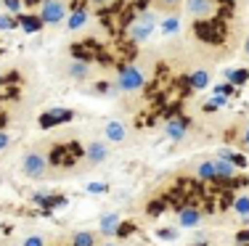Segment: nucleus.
Returning <instances> with one entry per match:
<instances>
[{"label": "nucleus", "instance_id": "obj_1", "mask_svg": "<svg viewBox=\"0 0 249 246\" xmlns=\"http://www.w3.org/2000/svg\"><path fill=\"white\" fill-rule=\"evenodd\" d=\"M19 169L27 180H43L45 175L51 172V156L45 148L40 146H29V148L21 151V159H19Z\"/></svg>", "mask_w": 249, "mask_h": 246}, {"label": "nucleus", "instance_id": "obj_2", "mask_svg": "<svg viewBox=\"0 0 249 246\" xmlns=\"http://www.w3.org/2000/svg\"><path fill=\"white\" fill-rule=\"evenodd\" d=\"M114 85H117L120 93H138V90H143L146 77H143V72H141L138 66H122L120 72H117Z\"/></svg>", "mask_w": 249, "mask_h": 246}, {"label": "nucleus", "instance_id": "obj_3", "mask_svg": "<svg viewBox=\"0 0 249 246\" xmlns=\"http://www.w3.org/2000/svg\"><path fill=\"white\" fill-rule=\"evenodd\" d=\"M154 29H157V21H154V16L151 14H141L138 19L130 24V29H127V37L133 40V43H146V40L154 34Z\"/></svg>", "mask_w": 249, "mask_h": 246}, {"label": "nucleus", "instance_id": "obj_4", "mask_svg": "<svg viewBox=\"0 0 249 246\" xmlns=\"http://www.w3.org/2000/svg\"><path fill=\"white\" fill-rule=\"evenodd\" d=\"M188 172L194 180H217V169H215V156H199L188 164Z\"/></svg>", "mask_w": 249, "mask_h": 246}, {"label": "nucleus", "instance_id": "obj_5", "mask_svg": "<svg viewBox=\"0 0 249 246\" xmlns=\"http://www.w3.org/2000/svg\"><path fill=\"white\" fill-rule=\"evenodd\" d=\"M82 159H85V167H98V164H104L109 159V146H106V140H88Z\"/></svg>", "mask_w": 249, "mask_h": 246}, {"label": "nucleus", "instance_id": "obj_6", "mask_svg": "<svg viewBox=\"0 0 249 246\" xmlns=\"http://www.w3.org/2000/svg\"><path fill=\"white\" fill-rule=\"evenodd\" d=\"M64 16H67V11H64V3L61 0H43V5H40V19H43V24H61Z\"/></svg>", "mask_w": 249, "mask_h": 246}, {"label": "nucleus", "instance_id": "obj_7", "mask_svg": "<svg viewBox=\"0 0 249 246\" xmlns=\"http://www.w3.org/2000/svg\"><path fill=\"white\" fill-rule=\"evenodd\" d=\"M186 11H188V16L204 21V19H212V16H215L217 3L215 0H186Z\"/></svg>", "mask_w": 249, "mask_h": 246}, {"label": "nucleus", "instance_id": "obj_8", "mask_svg": "<svg viewBox=\"0 0 249 246\" xmlns=\"http://www.w3.org/2000/svg\"><path fill=\"white\" fill-rule=\"evenodd\" d=\"M88 74H90V64L82 61V58H69L64 64V77L72 80V82H85Z\"/></svg>", "mask_w": 249, "mask_h": 246}, {"label": "nucleus", "instance_id": "obj_9", "mask_svg": "<svg viewBox=\"0 0 249 246\" xmlns=\"http://www.w3.org/2000/svg\"><path fill=\"white\" fill-rule=\"evenodd\" d=\"M228 220L231 222H249V188L236 196L233 207L228 209Z\"/></svg>", "mask_w": 249, "mask_h": 246}, {"label": "nucleus", "instance_id": "obj_10", "mask_svg": "<svg viewBox=\"0 0 249 246\" xmlns=\"http://www.w3.org/2000/svg\"><path fill=\"white\" fill-rule=\"evenodd\" d=\"M127 125L120 119H109V122H104V138L106 140H111V143H122L124 138H127Z\"/></svg>", "mask_w": 249, "mask_h": 246}, {"label": "nucleus", "instance_id": "obj_11", "mask_svg": "<svg viewBox=\"0 0 249 246\" xmlns=\"http://www.w3.org/2000/svg\"><path fill=\"white\" fill-rule=\"evenodd\" d=\"M164 135H167L173 143H178V140H183L188 135V125H186V119H180V116H173V119L164 125Z\"/></svg>", "mask_w": 249, "mask_h": 246}, {"label": "nucleus", "instance_id": "obj_12", "mask_svg": "<svg viewBox=\"0 0 249 246\" xmlns=\"http://www.w3.org/2000/svg\"><path fill=\"white\" fill-rule=\"evenodd\" d=\"M201 220H204V214L196 207H183L178 212V225L180 228H196V225H201Z\"/></svg>", "mask_w": 249, "mask_h": 246}, {"label": "nucleus", "instance_id": "obj_13", "mask_svg": "<svg viewBox=\"0 0 249 246\" xmlns=\"http://www.w3.org/2000/svg\"><path fill=\"white\" fill-rule=\"evenodd\" d=\"M215 169H217V178L220 180H236L239 178V167L231 159H225V156H215Z\"/></svg>", "mask_w": 249, "mask_h": 246}, {"label": "nucleus", "instance_id": "obj_14", "mask_svg": "<svg viewBox=\"0 0 249 246\" xmlns=\"http://www.w3.org/2000/svg\"><path fill=\"white\" fill-rule=\"evenodd\" d=\"M67 119H72V111L69 109H51V111H45V114L40 116V127H53V125L67 122Z\"/></svg>", "mask_w": 249, "mask_h": 246}, {"label": "nucleus", "instance_id": "obj_15", "mask_svg": "<svg viewBox=\"0 0 249 246\" xmlns=\"http://www.w3.org/2000/svg\"><path fill=\"white\" fill-rule=\"evenodd\" d=\"M228 140H233L239 148H244V151H249V119H241L239 122V127L233 130V138L228 135Z\"/></svg>", "mask_w": 249, "mask_h": 246}, {"label": "nucleus", "instance_id": "obj_16", "mask_svg": "<svg viewBox=\"0 0 249 246\" xmlns=\"http://www.w3.org/2000/svg\"><path fill=\"white\" fill-rule=\"evenodd\" d=\"M98 228H101V236H106V238L117 236V230H120V214H104Z\"/></svg>", "mask_w": 249, "mask_h": 246}, {"label": "nucleus", "instance_id": "obj_17", "mask_svg": "<svg viewBox=\"0 0 249 246\" xmlns=\"http://www.w3.org/2000/svg\"><path fill=\"white\" fill-rule=\"evenodd\" d=\"M210 77L212 74L207 72V69H196V72H191L188 74V87H191V90H204L207 85H210Z\"/></svg>", "mask_w": 249, "mask_h": 246}, {"label": "nucleus", "instance_id": "obj_18", "mask_svg": "<svg viewBox=\"0 0 249 246\" xmlns=\"http://www.w3.org/2000/svg\"><path fill=\"white\" fill-rule=\"evenodd\" d=\"M88 21V8H74L72 16H69V32H77L80 27H85Z\"/></svg>", "mask_w": 249, "mask_h": 246}, {"label": "nucleus", "instance_id": "obj_19", "mask_svg": "<svg viewBox=\"0 0 249 246\" xmlns=\"http://www.w3.org/2000/svg\"><path fill=\"white\" fill-rule=\"evenodd\" d=\"M19 24L24 27V32H37V29L43 27V19H40V14H37V16H24V14H19Z\"/></svg>", "mask_w": 249, "mask_h": 246}, {"label": "nucleus", "instance_id": "obj_20", "mask_svg": "<svg viewBox=\"0 0 249 246\" xmlns=\"http://www.w3.org/2000/svg\"><path fill=\"white\" fill-rule=\"evenodd\" d=\"M96 233H90V230H82V233H74V238H72V246H96Z\"/></svg>", "mask_w": 249, "mask_h": 246}, {"label": "nucleus", "instance_id": "obj_21", "mask_svg": "<svg viewBox=\"0 0 249 246\" xmlns=\"http://www.w3.org/2000/svg\"><path fill=\"white\" fill-rule=\"evenodd\" d=\"M159 29H162V34H178L180 32V19H178V16H170V19H164L162 24H159Z\"/></svg>", "mask_w": 249, "mask_h": 246}, {"label": "nucleus", "instance_id": "obj_22", "mask_svg": "<svg viewBox=\"0 0 249 246\" xmlns=\"http://www.w3.org/2000/svg\"><path fill=\"white\" fill-rule=\"evenodd\" d=\"M225 77H228L231 85H244V82L249 80V72L247 69H233V72H228Z\"/></svg>", "mask_w": 249, "mask_h": 246}, {"label": "nucleus", "instance_id": "obj_23", "mask_svg": "<svg viewBox=\"0 0 249 246\" xmlns=\"http://www.w3.org/2000/svg\"><path fill=\"white\" fill-rule=\"evenodd\" d=\"M180 5V0H154V8L159 11H175Z\"/></svg>", "mask_w": 249, "mask_h": 246}, {"label": "nucleus", "instance_id": "obj_24", "mask_svg": "<svg viewBox=\"0 0 249 246\" xmlns=\"http://www.w3.org/2000/svg\"><path fill=\"white\" fill-rule=\"evenodd\" d=\"M3 5H5V11H8V14H19L21 0H3Z\"/></svg>", "mask_w": 249, "mask_h": 246}, {"label": "nucleus", "instance_id": "obj_25", "mask_svg": "<svg viewBox=\"0 0 249 246\" xmlns=\"http://www.w3.org/2000/svg\"><path fill=\"white\" fill-rule=\"evenodd\" d=\"M21 246H45V238L43 236H27Z\"/></svg>", "mask_w": 249, "mask_h": 246}, {"label": "nucleus", "instance_id": "obj_26", "mask_svg": "<svg viewBox=\"0 0 249 246\" xmlns=\"http://www.w3.org/2000/svg\"><path fill=\"white\" fill-rule=\"evenodd\" d=\"M14 27H16V21L11 19V16L0 14V29H5V32H8V29H14Z\"/></svg>", "mask_w": 249, "mask_h": 246}, {"label": "nucleus", "instance_id": "obj_27", "mask_svg": "<svg viewBox=\"0 0 249 246\" xmlns=\"http://www.w3.org/2000/svg\"><path fill=\"white\" fill-rule=\"evenodd\" d=\"M215 93H217V96H231V93H233V85H231V82H228V85H220Z\"/></svg>", "mask_w": 249, "mask_h": 246}, {"label": "nucleus", "instance_id": "obj_28", "mask_svg": "<svg viewBox=\"0 0 249 246\" xmlns=\"http://www.w3.org/2000/svg\"><path fill=\"white\" fill-rule=\"evenodd\" d=\"M90 5H93V8H109L111 0H90Z\"/></svg>", "mask_w": 249, "mask_h": 246}, {"label": "nucleus", "instance_id": "obj_29", "mask_svg": "<svg viewBox=\"0 0 249 246\" xmlns=\"http://www.w3.org/2000/svg\"><path fill=\"white\" fill-rule=\"evenodd\" d=\"M8 143H11V135H8V132H3V130H0V151H3Z\"/></svg>", "mask_w": 249, "mask_h": 246}, {"label": "nucleus", "instance_id": "obj_30", "mask_svg": "<svg viewBox=\"0 0 249 246\" xmlns=\"http://www.w3.org/2000/svg\"><path fill=\"white\" fill-rule=\"evenodd\" d=\"M90 191H93V193H98V191H104V185H101V183H93V185H90Z\"/></svg>", "mask_w": 249, "mask_h": 246}, {"label": "nucleus", "instance_id": "obj_31", "mask_svg": "<svg viewBox=\"0 0 249 246\" xmlns=\"http://www.w3.org/2000/svg\"><path fill=\"white\" fill-rule=\"evenodd\" d=\"M244 241H249V230H247V233H241V236H239V244H244Z\"/></svg>", "mask_w": 249, "mask_h": 246}, {"label": "nucleus", "instance_id": "obj_32", "mask_svg": "<svg viewBox=\"0 0 249 246\" xmlns=\"http://www.w3.org/2000/svg\"><path fill=\"white\" fill-rule=\"evenodd\" d=\"M104 246H120V244H114V241H106Z\"/></svg>", "mask_w": 249, "mask_h": 246}, {"label": "nucleus", "instance_id": "obj_33", "mask_svg": "<svg viewBox=\"0 0 249 246\" xmlns=\"http://www.w3.org/2000/svg\"><path fill=\"white\" fill-rule=\"evenodd\" d=\"M244 50H247V53H249V37H247V43H244Z\"/></svg>", "mask_w": 249, "mask_h": 246}, {"label": "nucleus", "instance_id": "obj_34", "mask_svg": "<svg viewBox=\"0 0 249 246\" xmlns=\"http://www.w3.org/2000/svg\"><path fill=\"white\" fill-rule=\"evenodd\" d=\"M239 3H241V5H247V3H249V0H239Z\"/></svg>", "mask_w": 249, "mask_h": 246}, {"label": "nucleus", "instance_id": "obj_35", "mask_svg": "<svg viewBox=\"0 0 249 246\" xmlns=\"http://www.w3.org/2000/svg\"><path fill=\"white\" fill-rule=\"evenodd\" d=\"M0 5H3V0H0Z\"/></svg>", "mask_w": 249, "mask_h": 246}]
</instances>
